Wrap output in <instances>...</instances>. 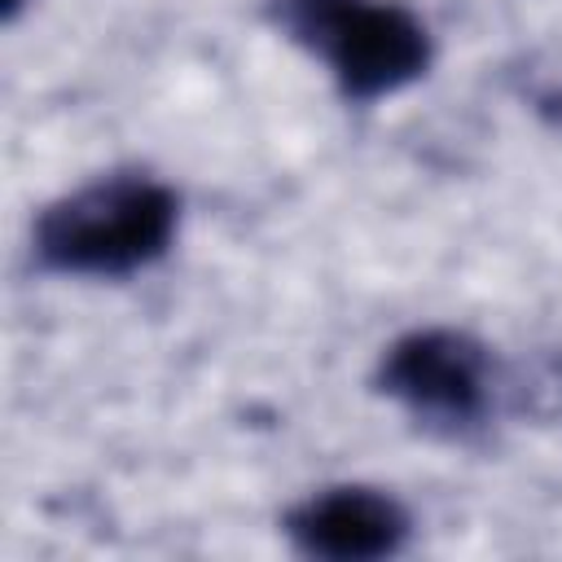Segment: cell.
Here are the masks:
<instances>
[{
  "mask_svg": "<svg viewBox=\"0 0 562 562\" xmlns=\"http://www.w3.org/2000/svg\"><path fill=\"white\" fill-rule=\"evenodd\" d=\"M176 224V202L149 180H110L57 202L35 233L40 255L66 272H132L154 259Z\"/></svg>",
  "mask_w": 562,
  "mask_h": 562,
  "instance_id": "1",
  "label": "cell"
},
{
  "mask_svg": "<svg viewBox=\"0 0 562 562\" xmlns=\"http://www.w3.org/2000/svg\"><path fill=\"white\" fill-rule=\"evenodd\" d=\"M307 26L351 97H382L426 66V31L400 4L307 0Z\"/></svg>",
  "mask_w": 562,
  "mask_h": 562,
  "instance_id": "2",
  "label": "cell"
},
{
  "mask_svg": "<svg viewBox=\"0 0 562 562\" xmlns=\"http://www.w3.org/2000/svg\"><path fill=\"white\" fill-rule=\"evenodd\" d=\"M386 386L422 413L470 417L483 395L479 351L452 334H417L386 360Z\"/></svg>",
  "mask_w": 562,
  "mask_h": 562,
  "instance_id": "3",
  "label": "cell"
},
{
  "mask_svg": "<svg viewBox=\"0 0 562 562\" xmlns=\"http://www.w3.org/2000/svg\"><path fill=\"white\" fill-rule=\"evenodd\" d=\"M294 536L303 549L325 558H378L391 553L404 536V514L395 501L364 492V487H338L316 501H307L294 514Z\"/></svg>",
  "mask_w": 562,
  "mask_h": 562,
  "instance_id": "4",
  "label": "cell"
}]
</instances>
